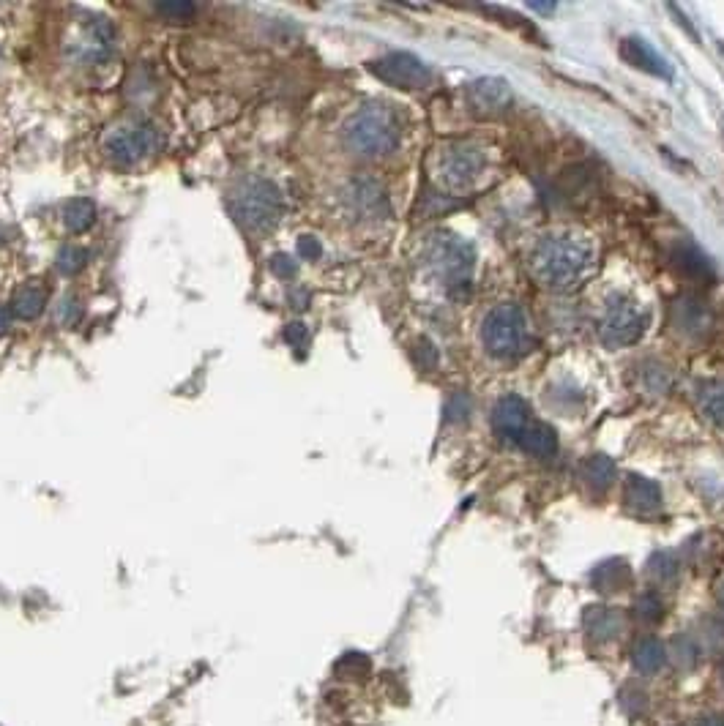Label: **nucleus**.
Segmentation results:
<instances>
[{"mask_svg":"<svg viewBox=\"0 0 724 726\" xmlns=\"http://www.w3.org/2000/svg\"><path fill=\"white\" fill-rule=\"evenodd\" d=\"M618 702L621 707L629 713V716H643L645 710H648V694H645L640 686H623L621 694H618Z\"/></svg>","mask_w":724,"mask_h":726,"instance_id":"nucleus-31","label":"nucleus"},{"mask_svg":"<svg viewBox=\"0 0 724 726\" xmlns=\"http://www.w3.org/2000/svg\"><path fill=\"white\" fill-rule=\"evenodd\" d=\"M164 22H173V25H186L197 17V6L186 3V0H170V3H153L151 6Z\"/></svg>","mask_w":724,"mask_h":726,"instance_id":"nucleus-27","label":"nucleus"},{"mask_svg":"<svg viewBox=\"0 0 724 726\" xmlns=\"http://www.w3.org/2000/svg\"><path fill=\"white\" fill-rule=\"evenodd\" d=\"M629 582H632V568L626 560H618V557L599 563L591 574V585L602 595L621 593L629 587Z\"/></svg>","mask_w":724,"mask_h":726,"instance_id":"nucleus-19","label":"nucleus"},{"mask_svg":"<svg viewBox=\"0 0 724 726\" xmlns=\"http://www.w3.org/2000/svg\"><path fill=\"white\" fill-rule=\"evenodd\" d=\"M621 58L629 66H634V69L651 74V77H662V80L673 77V69L667 66V61H664L659 52L653 50L648 41L640 39V36H626L621 41Z\"/></svg>","mask_w":724,"mask_h":726,"instance_id":"nucleus-14","label":"nucleus"},{"mask_svg":"<svg viewBox=\"0 0 724 726\" xmlns=\"http://www.w3.org/2000/svg\"><path fill=\"white\" fill-rule=\"evenodd\" d=\"M648 574L656 579V582H673L678 576V557L673 552H656V555L648 560Z\"/></svg>","mask_w":724,"mask_h":726,"instance_id":"nucleus-28","label":"nucleus"},{"mask_svg":"<svg viewBox=\"0 0 724 726\" xmlns=\"http://www.w3.org/2000/svg\"><path fill=\"white\" fill-rule=\"evenodd\" d=\"M44 306H47V290L39 287V284H25L20 287L14 298H11V312L17 314L20 320H33V317H39L44 312Z\"/></svg>","mask_w":724,"mask_h":726,"instance_id":"nucleus-23","label":"nucleus"},{"mask_svg":"<svg viewBox=\"0 0 724 726\" xmlns=\"http://www.w3.org/2000/svg\"><path fill=\"white\" fill-rule=\"evenodd\" d=\"M347 202L353 205V211L361 213V216H367V219H380V216H386L388 213L386 192L380 189L378 183L367 181V178L350 183V189H347Z\"/></svg>","mask_w":724,"mask_h":726,"instance_id":"nucleus-17","label":"nucleus"},{"mask_svg":"<svg viewBox=\"0 0 724 726\" xmlns=\"http://www.w3.org/2000/svg\"><path fill=\"white\" fill-rule=\"evenodd\" d=\"M230 213L246 232L263 235V232L274 230L282 219L285 197L276 183L266 181V178H249V181L238 183V189L230 197Z\"/></svg>","mask_w":724,"mask_h":726,"instance_id":"nucleus-3","label":"nucleus"},{"mask_svg":"<svg viewBox=\"0 0 724 726\" xmlns=\"http://www.w3.org/2000/svg\"><path fill=\"white\" fill-rule=\"evenodd\" d=\"M298 254L304 257V260H317L320 254H323V246L317 241L315 235H301L298 238Z\"/></svg>","mask_w":724,"mask_h":726,"instance_id":"nucleus-36","label":"nucleus"},{"mask_svg":"<svg viewBox=\"0 0 724 726\" xmlns=\"http://www.w3.org/2000/svg\"><path fill=\"white\" fill-rule=\"evenodd\" d=\"M77 317H80V303L74 301V298H66V301H61L58 312H55V320L63 325H69V323H74Z\"/></svg>","mask_w":724,"mask_h":726,"instance_id":"nucleus-37","label":"nucleus"},{"mask_svg":"<svg viewBox=\"0 0 724 726\" xmlns=\"http://www.w3.org/2000/svg\"><path fill=\"white\" fill-rule=\"evenodd\" d=\"M716 601H719V609H722V615H724V582L719 585V590H716Z\"/></svg>","mask_w":724,"mask_h":726,"instance_id":"nucleus-41","label":"nucleus"},{"mask_svg":"<svg viewBox=\"0 0 724 726\" xmlns=\"http://www.w3.org/2000/svg\"><path fill=\"white\" fill-rule=\"evenodd\" d=\"M634 612H637V617H640L643 623L653 626V623H659L664 617L662 598L656 593H643L637 598V604H634Z\"/></svg>","mask_w":724,"mask_h":726,"instance_id":"nucleus-29","label":"nucleus"},{"mask_svg":"<svg viewBox=\"0 0 724 726\" xmlns=\"http://www.w3.org/2000/svg\"><path fill=\"white\" fill-rule=\"evenodd\" d=\"M285 342L290 344V347L301 350V347L309 344V328H306L304 323H290L285 328Z\"/></svg>","mask_w":724,"mask_h":726,"instance_id":"nucleus-35","label":"nucleus"},{"mask_svg":"<svg viewBox=\"0 0 724 726\" xmlns=\"http://www.w3.org/2000/svg\"><path fill=\"white\" fill-rule=\"evenodd\" d=\"M528 413L531 410L522 396H503L492 410V432L498 434L500 440L520 443L522 432L528 429Z\"/></svg>","mask_w":724,"mask_h":726,"instance_id":"nucleus-12","label":"nucleus"},{"mask_svg":"<svg viewBox=\"0 0 724 726\" xmlns=\"http://www.w3.org/2000/svg\"><path fill=\"white\" fill-rule=\"evenodd\" d=\"M102 148L118 167H134L159 151V132L145 121H121L104 132Z\"/></svg>","mask_w":724,"mask_h":726,"instance_id":"nucleus-5","label":"nucleus"},{"mask_svg":"<svg viewBox=\"0 0 724 726\" xmlns=\"http://www.w3.org/2000/svg\"><path fill=\"white\" fill-rule=\"evenodd\" d=\"M632 664L640 675H656L667 664V647L656 636H643L632 647Z\"/></svg>","mask_w":724,"mask_h":726,"instance_id":"nucleus-21","label":"nucleus"},{"mask_svg":"<svg viewBox=\"0 0 724 726\" xmlns=\"http://www.w3.org/2000/svg\"><path fill=\"white\" fill-rule=\"evenodd\" d=\"M481 342L495 358H514L528 350V317L517 303L495 306L481 323Z\"/></svg>","mask_w":724,"mask_h":726,"instance_id":"nucleus-4","label":"nucleus"},{"mask_svg":"<svg viewBox=\"0 0 724 726\" xmlns=\"http://www.w3.org/2000/svg\"><path fill=\"white\" fill-rule=\"evenodd\" d=\"M697 726H724V716H705Z\"/></svg>","mask_w":724,"mask_h":726,"instance_id":"nucleus-40","label":"nucleus"},{"mask_svg":"<svg viewBox=\"0 0 724 726\" xmlns=\"http://www.w3.org/2000/svg\"><path fill=\"white\" fill-rule=\"evenodd\" d=\"M470 110L479 115H498L511 104L509 82L500 77H481L468 85Z\"/></svg>","mask_w":724,"mask_h":726,"instance_id":"nucleus-13","label":"nucleus"},{"mask_svg":"<svg viewBox=\"0 0 724 726\" xmlns=\"http://www.w3.org/2000/svg\"><path fill=\"white\" fill-rule=\"evenodd\" d=\"M580 478H582V484L588 486L593 495H604V492L615 484L618 470H615V462H612L610 456L593 454V456H588V459H582Z\"/></svg>","mask_w":724,"mask_h":726,"instance_id":"nucleus-20","label":"nucleus"},{"mask_svg":"<svg viewBox=\"0 0 724 726\" xmlns=\"http://www.w3.org/2000/svg\"><path fill=\"white\" fill-rule=\"evenodd\" d=\"M484 167H487V156L481 148L470 142H451L446 148H440L435 175L440 189H446L449 194H465L484 175Z\"/></svg>","mask_w":724,"mask_h":726,"instance_id":"nucleus-6","label":"nucleus"},{"mask_svg":"<svg viewBox=\"0 0 724 726\" xmlns=\"http://www.w3.org/2000/svg\"><path fill=\"white\" fill-rule=\"evenodd\" d=\"M593 243L574 232L547 235L531 252V268L541 284L552 290H569L593 271Z\"/></svg>","mask_w":724,"mask_h":726,"instance_id":"nucleus-1","label":"nucleus"},{"mask_svg":"<svg viewBox=\"0 0 724 726\" xmlns=\"http://www.w3.org/2000/svg\"><path fill=\"white\" fill-rule=\"evenodd\" d=\"M667 658H673L678 669L689 672V669L697 666V658H700V645L694 642L692 636H684V634L675 636L673 645H670V650H667Z\"/></svg>","mask_w":724,"mask_h":726,"instance_id":"nucleus-26","label":"nucleus"},{"mask_svg":"<svg viewBox=\"0 0 724 726\" xmlns=\"http://www.w3.org/2000/svg\"><path fill=\"white\" fill-rule=\"evenodd\" d=\"M290 303H293V309H306L309 306V293L306 290H293L290 293Z\"/></svg>","mask_w":724,"mask_h":726,"instance_id":"nucleus-38","label":"nucleus"},{"mask_svg":"<svg viewBox=\"0 0 724 726\" xmlns=\"http://www.w3.org/2000/svg\"><path fill=\"white\" fill-rule=\"evenodd\" d=\"M722 683H724V666H722Z\"/></svg>","mask_w":724,"mask_h":726,"instance_id":"nucleus-42","label":"nucleus"},{"mask_svg":"<svg viewBox=\"0 0 724 726\" xmlns=\"http://www.w3.org/2000/svg\"><path fill=\"white\" fill-rule=\"evenodd\" d=\"M703 645L708 650H722L724 647V623H716V620H708L705 623V636H703Z\"/></svg>","mask_w":724,"mask_h":726,"instance_id":"nucleus-34","label":"nucleus"},{"mask_svg":"<svg viewBox=\"0 0 724 726\" xmlns=\"http://www.w3.org/2000/svg\"><path fill=\"white\" fill-rule=\"evenodd\" d=\"M413 358H416V363H419L421 369H435V366H438V350H435V344L429 342V339H421V342L416 344Z\"/></svg>","mask_w":724,"mask_h":726,"instance_id":"nucleus-32","label":"nucleus"},{"mask_svg":"<svg viewBox=\"0 0 724 726\" xmlns=\"http://www.w3.org/2000/svg\"><path fill=\"white\" fill-rule=\"evenodd\" d=\"M271 271H274L279 279H293L298 273V263L290 257V254H274V257H271Z\"/></svg>","mask_w":724,"mask_h":726,"instance_id":"nucleus-33","label":"nucleus"},{"mask_svg":"<svg viewBox=\"0 0 724 726\" xmlns=\"http://www.w3.org/2000/svg\"><path fill=\"white\" fill-rule=\"evenodd\" d=\"M9 328H11V309L0 303V336L9 331Z\"/></svg>","mask_w":724,"mask_h":726,"instance_id":"nucleus-39","label":"nucleus"},{"mask_svg":"<svg viewBox=\"0 0 724 726\" xmlns=\"http://www.w3.org/2000/svg\"><path fill=\"white\" fill-rule=\"evenodd\" d=\"M96 222V205L85 197H74L63 205V224L69 232L91 230Z\"/></svg>","mask_w":724,"mask_h":726,"instance_id":"nucleus-24","label":"nucleus"},{"mask_svg":"<svg viewBox=\"0 0 724 726\" xmlns=\"http://www.w3.org/2000/svg\"><path fill=\"white\" fill-rule=\"evenodd\" d=\"M427 263L435 268V273L449 284L451 290H457V287H465L470 282L476 252L468 241H462L451 232H435L432 241L427 243Z\"/></svg>","mask_w":724,"mask_h":726,"instance_id":"nucleus-7","label":"nucleus"},{"mask_svg":"<svg viewBox=\"0 0 724 726\" xmlns=\"http://www.w3.org/2000/svg\"><path fill=\"white\" fill-rule=\"evenodd\" d=\"M115 50V31L113 25L102 17H88L82 22L77 39L72 41V55L80 63L96 66L104 63Z\"/></svg>","mask_w":724,"mask_h":726,"instance_id":"nucleus-10","label":"nucleus"},{"mask_svg":"<svg viewBox=\"0 0 724 726\" xmlns=\"http://www.w3.org/2000/svg\"><path fill=\"white\" fill-rule=\"evenodd\" d=\"M670 323L675 325V331L684 333L689 339H700L705 333L714 328V312L711 306L697 298V295H681L670 309Z\"/></svg>","mask_w":724,"mask_h":726,"instance_id":"nucleus-11","label":"nucleus"},{"mask_svg":"<svg viewBox=\"0 0 724 726\" xmlns=\"http://www.w3.org/2000/svg\"><path fill=\"white\" fill-rule=\"evenodd\" d=\"M345 145L358 156L380 159L399 148L402 140V123L399 115L383 101L364 104L361 110L353 112L345 123Z\"/></svg>","mask_w":724,"mask_h":726,"instance_id":"nucleus-2","label":"nucleus"},{"mask_svg":"<svg viewBox=\"0 0 724 726\" xmlns=\"http://www.w3.org/2000/svg\"><path fill=\"white\" fill-rule=\"evenodd\" d=\"M369 71L380 82H386L391 88H402V91H421L432 82V69L413 52H388L378 61L369 63Z\"/></svg>","mask_w":724,"mask_h":726,"instance_id":"nucleus-9","label":"nucleus"},{"mask_svg":"<svg viewBox=\"0 0 724 726\" xmlns=\"http://www.w3.org/2000/svg\"><path fill=\"white\" fill-rule=\"evenodd\" d=\"M582 623H585V631H588L593 642L607 645V642H615L623 634L626 617L618 609H610V606H588Z\"/></svg>","mask_w":724,"mask_h":726,"instance_id":"nucleus-16","label":"nucleus"},{"mask_svg":"<svg viewBox=\"0 0 724 726\" xmlns=\"http://www.w3.org/2000/svg\"><path fill=\"white\" fill-rule=\"evenodd\" d=\"M623 500L637 514H656L662 508V489L645 475H629L623 486Z\"/></svg>","mask_w":724,"mask_h":726,"instance_id":"nucleus-18","label":"nucleus"},{"mask_svg":"<svg viewBox=\"0 0 724 726\" xmlns=\"http://www.w3.org/2000/svg\"><path fill=\"white\" fill-rule=\"evenodd\" d=\"M648 328V312L632 298H612L604 320L599 325V336L607 347H629L643 339Z\"/></svg>","mask_w":724,"mask_h":726,"instance_id":"nucleus-8","label":"nucleus"},{"mask_svg":"<svg viewBox=\"0 0 724 726\" xmlns=\"http://www.w3.org/2000/svg\"><path fill=\"white\" fill-rule=\"evenodd\" d=\"M520 445L536 459H552L558 454V434L547 424H528L520 437Z\"/></svg>","mask_w":724,"mask_h":726,"instance_id":"nucleus-22","label":"nucleus"},{"mask_svg":"<svg viewBox=\"0 0 724 726\" xmlns=\"http://www.w3.org/2000/svg\"><path fill=\"white\" fill-rule=\"evenodd\" d=\"M670 263H673V268L678 271V276H684L689 282L711 284L716 279V271L714 265H711V260H708L697 246H692V243H678V246H673Z\"/></svg>","mask_w":724,"mask_h":726,"instance_id":"nucleus-15","label":"nucleus"},{"mask_svg":"<svg viewBox=\"0 0 724 726\" xmlns=\"http://www.w3.org/2000/svg\"><path fill=\"white\" fill-rule=\"evenodd\" d=\"M700 410L705 413L708 421L724 426V383H708L700 391Z\"/></svg>","mask_w":724,"mask_h":726,"instance_id":"nucleus-25","label":"nucleus"},{"mask_svg":"<svg viewBox=\"0 0 724 726\" xmlns=\"http://www.w3.org/2000/svg\"><path fill=\"white\" fill-rule=\"evenodd\" d=\"M88 263V252L80 249V246H63L61 252H58V271L66 273V276H74V273H80Z\"/></svg>","mask_w":724,"mask_h":726,"instance_id":"nucleus-30","label":"nucleus"}]
</instances>
